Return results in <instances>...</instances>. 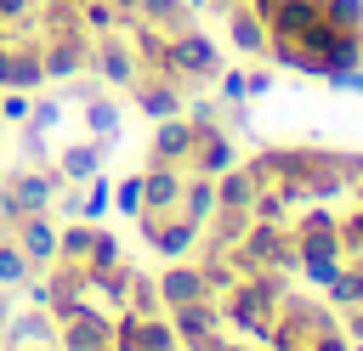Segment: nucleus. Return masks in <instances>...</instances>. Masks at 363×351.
Wrapping results in <instances>:
<instances>
[{"instance_id":"4","label":"nucleus","mask_w":363,"mask_h":351,"mask_svg":"<svg viewBox=\"0 0 363 351\" xmlns=\"http://www.w3.org/2000/svg\"><path fill=\"white\" fill-rule=\"evenodd\" d=\"M85 74H96L108 91H130V85H136L142 62H136L125 28H113V34H91V62H85Z\"/></svg>"},{"instance_id":"40","label":"nucleus","mask_w":363,"mask_h":351,"mask_svg":"<svg viewBox=\"0 0 363 351\" xmlns=\"http://www.w3.org/2000/svg\"><path fill=\"white\" fill-rule=\"evenodd\" d=\"M6 85H11V45L0 40V91H6Z\"/></svg>"},{"instance_id":"8","label":"nucleus","mask_w":363,"mask_h":351,"mask_svg":"<svg viewBox=\"0 0 363 351\" xmlns=\"http://www.w3.org/2000/svg\"><path fill=\"white\" fill-rule=\"evenodd\" d=\"M187 125H193V119H187ZM233 164H238L233 130H221V125H193V159H187V170L221 176V170H233Z\"/></svg>"},{"instance_id":"6","label":"nucleus","mask_w":363,"mask_h":351,"mask_svg":"<svg viewBox=\"0 0 363 351\" xmlns=\"http://www.w3.org/2000/svg\"><path fill=\"white\" fill-rule=\"evenodd\" d=\"M6 232L17 238V249L28 255V266H34V272H45V266L57 260V215H51V209L11 215V221H6Z\"/></svg>"},{"instance_id":"19","label":"nucleus","mask_w":363,"mask_h":351,"mask_svg":"<svg viewBox=\"0 0 363 351\" xmlns=\"http://www.w3.org/2000/svg\"><path fill=\"white\" fill-rule=\"evenodd\" d=\"M255 187H261V181L250 176V164H233V170L216 176V204H221V209H250V204H255Z\"/></svg>"},{"instance_id":"35","label":"nucleus","mask_w":363,"mask_h":351,"mask_svg":"<svg viewBox=\"0 0 363 351\" xmlns=\"http://www.w3.org/2000/svg\"><path fill=\"white\" fill-rule=\"evenodd\" d=\"M306 351H352V340H346V328H329V334H318Z\"/></svg>"},{"instance_id":"31","label":"nucleus","mask_w":363,"mask_h":351,"mask_svg":"<svg viewBox=\"0 0 363 351\" xmlns=\"http://www.w3.org/2000/svg\"><path fill=\"white\" fill-rule=\"evenodd\" d=\"M340 266H346V260H340V255H323V260H301V266H295V272H301V277H306V283H312V289H329V283H335V272H340Z\"/></svg>"},{"instance_id":"18","label":"nucleus","mask_w":363,"mask_h":351,"mask_svg":"<svg viewBox=\"0 0 363 351\" xmlns=\"http://www.w3.org/2000/svg\"><path fill=\"white\" fill-rule=\"evenodd\" d=\"M221 204H216V176H199V170H187V181H182V204H176V215H187V221H210Z\"/></svg>"},{"instance_id":"47","label":"nucleus","mask_w":363,"mask_h":351,"mask_svg":"<svg viewBox=\"0 0 363 351\" xmlns=\"http://www.w3.org/2000/svg\"><path fill=\"white\" fill-rule=\"evenodd\" d=\"M0 40H6V17H0Z\"/></svg>"},{"instance_id":"44","label":"nucleus","mask_w":363,"mask_h":351,"mask_svg":"<svg viewBox=\"0 0 363 351\" xmlns=\"http://www.w3.org/2000/svg\"><path fill=\"white\" fill-rule=\"evenodd\" d=\"M6 351H57V345H6Z\"/></svg>"},{"instance_id":"1","label":"nucleus","mask_w":363,"mask_h":351,"mask_svg":"<svg viewBox=\"0 0 363 351\" xmlns=\"http://www.w3.org/2000/svg\"><path fill=\"white\" fill-rule=\"evenodd\" d=\"M329 328H340V311L329 306V300H312V294H284L278 300V317H272V334H267V345L272 351H306L318 334H329Z\"/></svg>"},{"instance_id":"32","label":"nucleus","mask_w":363,"mask_h":351,"mask_svg":"<svg viewBox=\"0 0 363 351\" xmlns=\"http://www.w3.org/2000/svg\"><path fill=\"white\" fill-rule=\"evenodd\" d=\"M216 91H221V102H250V79H244V68H221V74H216Z\"/></svg>"},{"instance_id":"46","label":"nucleus","mask_w":363,"mask_h":351,"mask_svg":"<svg viewBox=\"0 0 363 351\" xmlns=\"http://www.w3.org/2000/svg\"><path fill=\"white\" fill-rule=\"evenodd\" d=\"M51 6H79V0H51Z\"/></svg>"},{"instance_id":"17","label":"nucleus","mask_w":363,"mask_h":351,"mask_svg":"<svg viewBox=\"0 0 363 351\" xmlns=\"http://www.w3.org/2000/svg\"><path fill=\"white\" fill-rule=\"evenodd\" d=\"M85 130H91V142H102V147L119 142V130H125V108H119L113 91H102V96L85 102Z\"/></svg>"},{"instance_id":"30","label":"nucleus","mask_w":363,"mask_h":351,"mask_svg":"<svg viewBox=\"0 0 363 351\" xmlns=\"http://www.w3.org/2000/svg\"><path fill=\"white\" fill-rule=\"evenodd\" d=\"M125 260V243L108 232V226H96V243H91V260L85 266H119Z\"/></svg>"},{"instance_id":"21","label":"nucleus","mask_w":363,"mask_h":351,"mask_svg":"<svg viewBox=\"0 0 363 351\" xmlns=\"http://www.w3.org/2000/svg\"><path fill=\"white\" fill-rule=\"evenodd\" d=\"M91 243H96V221H57V260L85 266L91 260Z\"/></svg>"},{"instance_id":"20","label":"nucleus","mask_w":363,"mask_h":351,"mask_svg":"<svg viewBox=\"0 0 363 351\" xmlns=\"http://www.w3.org/2000/svg\"><path fill=\"white\" fill-rule=\"evenodd\" d=\"M147 28H159V34H182V28H193V6L187 0H142V11H136Z\"/></svg>"},{"instance_id":"49","label":"nucleus","mask_w":363,"mask_h":351,"mask_svg":"<svg viewBox=\"0 0 363 351\" xmlns=\"http://www.w3.org/2000/svg\"><path fill=\"white\" fill-rule=\"evenodd\" d=\"M0 130H6V125H0Z\"/></svg>"},{"instance_id":"15","label":"nucleus","mask_w":363,"mask_h":351,"mask_svg":"<svg viewBox=\"0 0 363 351\" xmlns=\"http://www.w3.org/2000/svg\"><path fill=\"white\" fill-rule=\"evenodd\" d=\"M130 260H119V266H85V294L91 300H108L113 311H125V294H130Z\"/></svg>"},{"instance_id":"7","label":"nucleus","mask_w":363,"mask_h":351,"mask_svg":"<svg viewBox=\"0 0 363 351\" xmlns=\"http://www.w3.org/2000/svg\"><path fill=\"white\" fill-rule=\"evenodd\" d=\"M187 159H193V125H187V113L153 119V136H147V164H176V170H187Z\"/></svg>"},{"instance_id":"12","label":"nucleus","mask_w":363,"mask_h":351,"mask_svg":"<svg viewBox=\"0 0 363 351\" xmlns=\"http://www.w3.org/2000/svg\"><path fill=\"white\" fill-rule=\"evenodd\" d=\"M0 345H57V317H51L45 306H23V300H17Z\"/></svg>"},{"instance_id":"25","label":"nucleus","mask_w":363,"mask_h":351,"mask_svg":"<svg viewBox=\"0 0 363 351\" xmlns=\"http://www.w3.org/2000/svg\"><path fill=\"white\" fill-rule=\"evenodd\" d=\"M62 108H68V102H62V96H57V91H34V113H28V125H34V130H45V136H51V130H57V125H62Z\"/></svg>"},{"instance_id":"29","label":"nucleus","mask_w":363,"mask_h":351,"mask_svg":"<svg viewBox=\"0 0 363 351\" xmlns=\"http://www.w3.org/2000/svg\"><path fill=\"white\" fill-rule=\"evenodd\" d=\"M113 204H119V215H142V170L136 176H125V181H113Z\"/></svg>"},{"instance_id":"42","label":"nucleus","mask_w":363,"mask_h":351,"mask_svg":"<svg viewBox=\"0 0 363 351\" xmlns=\"http://www.w3.org/2000/svg\"><path fill=\"white\" fill-rule=\"evenodd\" d=\"M233 6H238V0H199V11H221V17H227Z\"/></svg>"},{"instance_id":"5","label":"nucleus","mask_w":363,"mask_h":351,"mask_svg":"<svg viewBox=\"0 0 363 351\" xmlns=\"http://www.w3.org/2000/svg\"><path fill=\"white\" fill-rule=\"evenodd\" d=\"M62 176L57 164H17L6 170V192H11V215H34V209H51Z\"/></svg>"},{"instance_id":"34","label":"nucleus","mask_w":363,"mask_h":351,"mask_svg":"<svg viewBox=\"0 0 363 351\" xmlns=\"http://www.w3.org/2000/svg\"><path fill=\"white\" fill-rule=\"evenodd\" d=\"M323 85L352 91V96H357V91H363V62H352V68H329V74H323Z\"/></svg>"},{"instance_id":"41","label":"nucleus","mask_w":363,"mask_h":351,"mask_svg":"<svg viewBox=\"0 0 363 351\" xmlns=\"http://www.w3.org/2000/svg\"><path fill=\"white\" fill-rule=\"evenodd\" d=\"M11 221V192H6V170H0V226Z\"/></svg>"},{"instance_id":"27","label":"nucleus","mask_w":363,"mask_h":351,"mask_svg":"<svg viewBox=\"0 0 363 351\" xmlns=\"http://www.w3.org/2000/svg\"><path fill=\"white\" fill-rule=\"evenodd\" d=\"M74 11H79V23H85V34H113V28H119V11H113L108 0H79Z\"/></svg>"},{"instance_id":"9","label":"nucleus","mask_w":363,"mask_h":351,"mask_svg":"<svg viewBox=\"0 0 363 351\" xmlns=\"http://www.w3.org/2000/svg\"><path fill=\"white\" fill-rule=\"evenodd\" d=\"M142 243H147L159 260H193V255H199V221H187V215H176V209H170V215H164Z\"/></svg>"},{"instance_id":"22","label":"nucleus","mask_w":363,"mask_h":351,"mask_svg":"<svg viewBox=\"0 0 363 351\" xmlns=\"http://www.w3.org/2000/svg\"><path fill=\"white\" fill-rule=\"evenodd\" d=\"M323 300H329L335 311H352V306H363V266H357V260H346V266L335 272V283L323 289Z\"/></svg>"},{"instance_id":"10","label":"nucleus","mask_w":363,"mask_h":351,"mask_svg":"<svg viewBox=\"0 0 363 351\" xmlns=\"http://www.w3.org/2000/svg\"><path fill=\"white\" fill-rule=\"evenodd\" d=\"M153 283H159V306H164V311H176V306H187V300H204V294H210V289H204L199 260H164V272H159Z\"/></svg>"},{"instance_id":"2","label":"nucleus","mask_w":363,"mask_h":351,"mask_svg":"<svg viewBox=\"0 0 363 351\" xmlns=\"http://www.w3.org/2000/svg\"><path fill=\"white\" fill-rule=\"evenodd\" d=\"M216 74H221V45H216L199 23L164 40V68H159V79H170V85H182V91H193V85H210Z\"/></svg>"},{"instance_id":"36","label":"nucleus","mask_w":363,"mask_h":351,"mask_svg":"<svg viewBox=\"0 0 363 351\" xmlns=\"http://www.w3.org/2000/svg\"><path fill=\"white\" fill-rule=\"evenodd\" d=\"M40 11V0H0V17L6 23H23V17H34Z\"/></svg>"},{"instance_id":"24","label":"nucleus","mask_w":363,"mask_h":351,"mask_svg":"<svg viewBox=\"0 0 363 351\" xmlns=\"http://www.w3.org/2000/svg\"><path fill=\"white\" fill-rule=\"evenodd\" d=\"M125 311H136V317H159L164 306H159V283L147 277V272H130V294H125Z\"/></svg>"},{"instance_id":"16","label":"nucleus","mask_w":363,"mask_h":351,"mask_svg":"<svg viewBox=\"0 0 363 351\" xmlns=\"http://www.w3.org/2000/svg\"><path fill=\"white\" fill-rule=\"evenodd\" d=\"M164 317H170L176 340H199V334H216V328H221V306H216V294H204V300H187V306L164 311Z\"/></svg>"},{"instance_id":"43","label":"nucleus","mask_w":363,"mask_h":351,"mask_svg":"<svg viewBox=\"0 0 363 351\" xmlns=\"http://www.w3.org/2000/svg\"><path fill=\"white\" fill-rule=\"evenodd\" d=\"M216 351H250V345H238V340H227V334H221V340H216Z\"/></svg>"},{"instance_id":"39","label":"nucleus","mask_w":363,"mask_h":351,"mask_svg":"<svg viewBox=\"0 0 363 351\" xmlns=\"http://www.w3.org/2000/svg\"><path fill=\"white\" fill-rule=\"evenodd\" d=\"M11 311H17V289H0V334H6V323H11Z\"/></svg>"},{"instance_id":"11","label":"nucleus","mask_w":363,"mask_h":351,"mask_svg":"<svg viewBox=\"0 0 363 351\" xmlns=\"http://www.w3.org/2000/svg\"><path fill=\"white\" fill-rule=\"evenodd\" d=\"M130 102H136V113H147V119H170V113H182L187 91H182V85H170V79H159V74H136Z\"/></svg>"},{"instance_id":"23","label":"nucleus","mask_w":363,"mask_h":351,"mask_svg":"<svg viewBox=\"0 0 363 351\" xmlns=\"http://www.w3.org/2000/svg\"><path fill=\"white\" fill-rule=\"evenodd\" d=\"M34 277V266H28V255L17 249V238L0 226V289H23Z\"/></svg>"},{"instance_id":"26","label":"nucleus","mask_w":363,"mask_h":351,"mask_svg":"<svg viewBox=\"0 0 363 351\" xmlns=\"http://www.w3.org/2000/svg\"><path fill=\"white\" fill-rule=\"evenodd\" d=\"M17 159H23V164H51V159H57V153H51V136L34 130V125H23V130H17Z\"/></svg>"},{"instance_id":"3","label":"nucleus","mask_w":363,"mask_h":351,"mask_svg":"<svg viewBox=\"0 0 363 351\" xmlns=\"http://www.w3.org/2000/svg\"><path fill=\"white\" fill-rule=\"evenodd\" d=\"M216 306H221V323H233V328H244L250 340H261V345H267L272 317H278V294L267 289V277H261V272H255V277H238L227 294H216Z\"/></svg>"},{"instance_id":"48","label":"nucleus","mask_w":363,"mask_h":351,"mask_svg":"<svg viewBox=\"0 0 363 351\" xmlns=\"http://www.w3.org/2000/svg\"><path fill=\"white\" fill-rule=\"evenodd\" d=\"M0 351H6V345H0Z\"/></svg>"},{"instance_id":"37","label":"nucleus","mask_w":363,"mask_h":351,"mask_svg":"<svg viewBox=\"0 0 363 351\" xmlns=\"http://www.w3.org/2000/svg\"><path fill=\"white\" fill-rule=\"evenodd\" d=\"M244 79H250V102L272 91V74H267V68H244Z\"/></svg>"},{"instance_id":"13","label":"nucleus","mask_w":363,"mask_h":351,"mask_svg":"<svg viewBox=\"0 0 363 351\" xmlns=\"http://www.w3.org/2000/svg\"><path fill=\"white\" fill-rule=\"evenodd\" d=\"M102 159H108V147L85 136V142H62L51 164H57V176H62V181H74V187H85V181H91V176L102 170Z\"/></svg>"},{"instance_id":"28","label":"nucleus","mask_w":363,"mask_h":351,"mask_svg":"<svg viewBox=\"0 0 363 351\" xmlns=\"http://www.w3.org/2000/svg\"><path fill=\"white\" fill-rule=\"evenodd\" d=\"M28 113H34L28 91H0V125H28Z\"/></svg>"},{"instance_id":"33","label":"nucleus","mask_w":363,"mask_h":351,"mask_svg":"<svg viewBox=\"0 0 363 351\" xmlns=\"http://www.w3.org/2000/svg\"><path fill=\"white\" fill-rule=\"evenodd\" d=\"M340 249H346V255L363 249V204H352V209L340 215Z\"/></svg>"},{"instance_id":"38","label":"nucleus","mask_w":363,"mask_h":351,"mask_svg":"<svg viewBox=\"0 0 363 351\" xmlns=\"http://www.w3.org/2000/svg\"><path fill=\"white\" fill-rule=\"evenodd\" d=\"M113 11H119V28H130L136 23V11H142V0H108Z\"/></svg>"},{"instance_id":"45","label":"nucleus","mask_w":363,"mask_h":351,"mask_svg":"<svg viewBox=\"0 0 363 351\" xmlns=\"http://www.w3.org/2000/svg\"><path fill=\"white\" fill-rule=\"evenodd\" d=\"M357 57H363V23H357Z\"/></svg>"},{"instance_id":"14","label":"nucleus","mask_w":363,"mask_h":351,"mask_svg":"<svg viewBox=\"0 0 363 351\" xmlns=\"http://www.w3.org/2000/svg\"><path fill=\"white\" fill-rule=\"evenodd\" d=\"M227 40H233V51H238V57H255V62H261V57H267V45H272L267 23H261V17H255L244 0L227 11Z\"/></svg>"}]
</instances>
